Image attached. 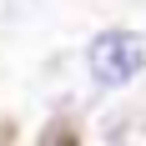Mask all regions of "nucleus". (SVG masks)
I'll return each mask as SVG.
<instances>
[{
  "instance_id": "nucleus-1",
  "label": "nucleus",
  "mask_w": 146,
  "mask_h": 146,
  "mask_svg": "<svg viewBox=\"0 0 146 146\" xmlns=\"http://www.w3.org/2000/svg\"><path fill=\"white\" fill-rule=\"evenodd\" d=\"M86 66L101 86H126L131 76L146 71V40L136 30H101L86 50Z\"/></svg>"
}]
</instances>
